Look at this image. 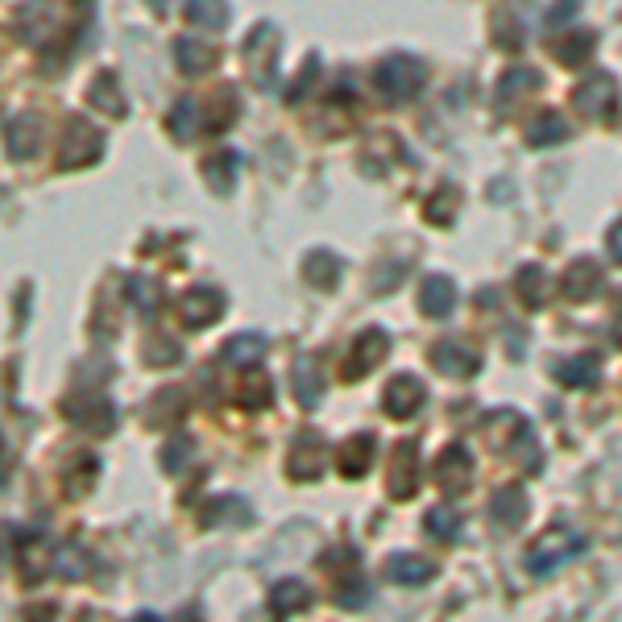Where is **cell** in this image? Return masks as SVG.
I'll use <instances>...</instances> for the list:
<instances>
[{
    "mask_svg": "<svg viewBox=\"0 0 622 622\" xmlns=\"http://www.w3.org/2000/svg\"><path fill=\"white\" fill-rule=\"evenodd\" d=\"M374 83H378V92L394 104H403V100H415L423 92V83H428V67H423L415 54H386V59L378 63L374 71Z\"/></svg>",
    "mask_w": 622,
    "mask_h": 622,
    "instance_id": "cell-1",
    "label": "cell"
},
{
    "mask_svg": "<svg viewBox=\"0 0 622 622\" xmlns=\"http://www.w3.org/2000/svg\"><path fill=\"white\" fill-rule=\"evenodd\" d=\"M581 548H585V535L573 531V527H564V523H556V527H548L540 540L531 544L527 569H531L535 577H548V573L560 569V564H569L573 556H581Z\"/></svg>",
    "mask_w": 622,
    "mask_h": 622,
    "instance_id": "cell-2",
    "label": "cell"
},
{
    "mask_svg": "<svg viewBox=\"0 0 622 622\" xmlns=\"http://www.w3.org/2000/svg\"><path fill=\"white\" fill-rule=\"evenodd\" d=\"M278 46H282V34L274 30L270 21L253 25L249 38H245V71L258 88H274V71H278Z\"/></svg>",
    "mask_w": 622,
    "mask_h": 622,
    "instance_id": "cell-3",
    "label": "cell"
},
{
    "mask_svg": "<svg viewBox=\"0 0 622 622\" xmlns=\"http://www.w3.org/2000/svg\"><path fill=\"white\" fill-rule=\"evenodd\" d=\"M59 154H63V158H59L63 171H83V166H96L100 154H104V133H100V125L83 121V117H71Z\"/></svg>",
    "mask_w": 622,
    "mask_h": 622,
    "instance_id": "cell-4",
    "label": "cell"
},
{
    "mask_svg": "<svg viewBox=\"0 0 622 622\" xmlns=\"http://www.w3.org/2000/svg\"><path fill=\"white\" fill-rule=\"evenodd\" d=\"M67 415L79 428H92V432H112L117 428V407L108 403V394H96V390H79L67 399Z\"/></svg>",
    "mask_w": 622,
    "mask_h": 622,
    "instance_id": "cell-5",
    "label": "cell"
},
{
    "mask_svg": "<svg viewBox=\"0 0 622 622\" xmlns=\"http://www.w3.org/2000/svg\"><path fill=\"white\" fill-rule=\"evenodd\" d=\"M423 403H428V386H423L415 374L390 378L386 390H382V411H386L390 419H411Z\"/></svg>",
    "mask_w": 622,
    "mask_h": 622,
    "instance_id": "cell-6",
    "label": "cell"
},
{
    "mask_svg": "<svg viewBox=\"0 0 622 622\" xmlns=\"http://www.w3.org/2000/svg\"><path fill=\"white\" fill-rule=\"evenodd\" d=\"M13 30L21 42H30V46H42L54 38V30H59V21H54V5L50 0H25V5L17 9L13 17Z\"/></svg>",
    "mask_w": 622,
    "mask_h": 622,
    "instance_id": "cell-7",
    "label": "cell"
},
{
    "mask_svg": "<svg viewBox=\"0 0 622 622\" xmlns=\"http://www.w3.org/2000/svg\"><path fill=\"white\" fill-rule=\"evenodd\" d=\"M386 490L390 498H415L419 490V448L411 440H403L399 448H394V457H390V473H386Z\"/></svg>",
    "mask_w": 622,
    "mask_h": 622,
    "instance_id": "cell-8",
    "label": "cell"
},
{
    "mask_svg": "<svg viewBox=\"0 0 622 622\" xmlns=\"http://www.w3.org/2000/svg\"><path fill=\"white\" fill-rule=\"evenodd\" d=\"M179 316L187 328H208L224 316V295L216 287H191L179 295Z\"/></svg>",
    "mask_w": 622,
    "mask_h": 622,
    "instance_id": "cell-9",
    "label": "cell"
},
{
    "mask_svg": "<svg viewBox=\"0 0 622 622\" xmlns=\"http://www.w3.org/2000/svg\"><path fill=\"white\" fill-rule=\"evenodd\" d=\"M324 465H328V444H324V436H320V432L299 436L295 448H291L287 473L295 477V482H316V477L324 473Z\"/></svg>",
    "mask_w": 622,
    "mask_h": 622,
    "instance_id": "cell-10",
    "label": "cell"
},
{
    "mask_svg": "<svg viewBox=\"0 0 622 622\" xmlns=\"http://www.w3.org/2000/svg\"><path fill=\"white\" fill-rule=\"evenodd\" d=\"M436 482L444 486L448 498H457L473 486V457L461 448V444H452L440 452V461H436Z\"/></svg>",
    "mask_w": 622,
    "mask_h": 622,
    "instance_id": "cell-11",
    "label": "cell"
},
{
    "mask_svg": "<svg viewBox=\"0 0 622 622\" xmlns=\"http://www.w3.org/2000/svg\"><path fill=\"white\" fill-rule=\"evenodd\" d=\"M386 349H390V336H386L382 328H365V332L357 336V345H353V357L345 361V378H349V382H353V378H365V374L374 370V365H382Z\"/></svg>",
    "mask_w": 622,
    "mask_h": 622,
    "instance_id": "cell-12",
    "label": "cell"
},
{
    "mask_svg": "<svg viewBox=\"0 0 622 622\" xmlns=\"http://www.w3.org/2000/svg\"><path fill=\"white\" fill-rule=\"evenodd\" d=\"M42 117H34V112H21V117H13L9 125H5V150L13 154V158H34L38 150H42Z\"/></svg>",
    "mask_w": 622,
    "mask_h": 622,
    "instance_id": "cell-13",
    "label": "cell"
},
{
    "mask_svg": "<svg viewBox=\"0 0 622 622\" xmlns=\"http://www.w3.org/2000/svg\"><path fill=\"white\" fill-rule=\"evenodd\" d=\"M527 515H531V498H527L523 486H502V490L490 498V519H494L502 531L523 527Z\"/></svg>",
    "mask_w": 622,
    "mask_h": 622,
    "instance_id": "cell-14",
    "label": "cell"
},
{
    "mask_svg": "<svg viewBox=\"0 0 622 622\" xmlns=\"http://www.w3.org/2000/svg\"><path fill=\"white\" fill-rule=\"evenodd\" d=\"M432 365L440 374H448V378H473L477 370H482V357H477L469 345H461V341H440L432 349Z\"/></svg>",
    "mask_w": 622,
    "mask_h": 622,
    "instance_id": "cell-15",
    "label": "cell"
},
{
    "mask_svg": "<svg viewBox=\"0 0 622 622\" xmlns=\"http://www.w3.org/2000/svg\"><path fill=\"white\" fill-rule=\"evenodd\" d=\"M452 307H457V287H452V278H444V274L423 278V287H419V311L423 316L444 320Z\"/></svg>",
    "mask_w": 622,
    "mask_h": 622,
    "instance_id": "cell-16",
    "label": "cell"
},
{
    "mask_svg": "<svg viewBox=\"0 0 622 622\" xmlns=\"http://www.w3.org/2000/svg\"><path fill=\"white\" fill-rule=\"evenodd\" d=\"M311 602H316V593H311L307 581H299V577H287V581H278V585L270 589V610H274L278 618H295V614H303Z\"/></svg>",
    "mask_w": 622,
    "mask_h": 622,
    "instance_id": "cell-17",
    "label": "cell"
},
{
    "mask_svg": "<svg viewBox=\"0 0 622 622\" xmlns=\"http://www.w3.org/2000/svg\"><path fill=\"white\" fill-rule=\"evenodd\" d=\"M374 452H378V440L370 432H357L341 444V452H336V465H341L345 477H365V469L374 465Z\"/></svg>",
    "mask_w": 622,
    "mask_h": 622,
    "instance_id": "cell-18",
    "label": "cell"
},
{
    "mask_svg": "<svg viewBox=\"0 0 622 622\" xmlns=\"http://www.w3.org/2000/svg\"><path fill=\"white\" fill-rule=\"evenodd\" d=\"M598 291H602V266L589 262V258H577L569 266V274H564V295L573 303H589Z\"/></svg>",
    "mask_w": 622,
    "mask_h": 622,
    "instance_id": "cell-19",
    "label": "cell"
},
{
    "mask_svg": "<svg viewBox=\"0 0 622 622\" xmlns=\"http://www.w3.org/2000/svg\"><path fill=\"white\" fill-rule=\"evenodd\" d=\"M237 117H241V100H237V88H229V83H224V88H216V92H212L208 108L200 112V125H208L212 133H224V129H229Z\"/></svg>",
    "mask_w": 622,
    "mask_h": 622,
    "instance_id": "cell-20",
    "label": "cell"
},
{
    "mask_svg": "<svg viewBox=\"0 0 622 622\" xmlns=\"http://www.w3.org/2000/svg\"><path fill=\"white\" fill-rule=\"evenodd\" d=\"M341 258L328 249H311L307 258H303V278H307V287H316V291H332L336 282H341Z\"/></svg>",
    "mask_w": 622,
    "mask_h": 622,
    "instance_id": "cell-21",
    "label": "cell"
},
{
    "mask_svg": "<svg viewBox=\"0 0 622 622\" xmlns=\"http://www.w3.org/2000/svg\"><path fill=\"white\" fill-rule=\"evenodd\" d=\"M237 175H241V154L237 150H220V154H208L204 158V179H208V187L216 195H229L233 183H237Z\"/></svg>",
    "mask_w": 622,
    "mask_h": 622,
    "instance_id": "cell-22",
    "label": "cell"
},
{
    "mask_svg": "<svg viewBox=\"0 0 622 622\" xmlns=\"http://www.w3.org/2000/svg\"><path fill=\"white\" fill-rule=\"evenodd\" d=\"M291 378H295V399H299L303 407H320V399H324L320 361H316V357H299L295 370H291Z\"/></svg>",
    "mask_w": 622,
    "mask_h": 622,
    "instance_id": "cell-23",
    "label": "cell"
},
{
    "mask_svg": "<svg viewBox=\"0 0 622 622\" xmlns=\"http://www.w3.org/2000/svg\"><path fill=\"white\" fill-rule=\"evenodd\" d=\"M386 573L399 581V585H423V581L436 577V560L419 556V552H399V556H390Z\"/></svg>",
    "mask_w": 622,
    "mask_h": 622,
    "instance_id": "cell-24",
    "label": "cell"
},
{
    "mask_svg": "<svg viewBox=\"0 0 622 622\" xmlns=\"http://www.w3.org/2000/svg\"><path fill=\"white\" fill-rule=\"evenodd\" d=\"M606 100H614V79L610 75H593L589 83H581L573 108L585 112V117H606Z\"/></svg>",
    "mask_w": 622,
    "mask_h": 622,
    "instance_id": "cell-25",
    "label": "cell"
},
{
    "mask_svg": "<svg viewBox=\"0 0 622 622\" xmlns=\"http://www.w3.org/2000/svg\"><path fill=\"white\" fill-rule=\"evenodd\" d=\"M175 63L183 75H204L216 67V50L208 42H195V38H179L175 42Z\"/></svg>",
    "mask_w": 622,
    "mask_h": 622,
    "instance_id": "cell-26",
    "label": "cell"
},
{
    "mask_svg": "<svg viewBox=\"0 0 622 622\" xmlns=\"http://www.w3.org/2000/svg\"><path fill=\"white\" fill-rule=\"evenodd\" d=\"M88 100L100 108V112H108V117H125V96H121V83H117V75L112 71H100L96 79H92V88H88Z\"/></svg>",
    "mask_w": 622,
    "mask_h": 622,
    "instance_id": "cell-27",
    "label": "cell"
},
{
    "mask_svg": "<svg viewBox=\"0 0 622 622\" xmlns=\"http://www.w3.org/2000/svg\"><path fill=\"white\" fill-rule=\"evenodd\" d=\"M266 349H270V341L262 332H245V336H233V341L224 345V361L241 365V370H253V365L266 357Z\"/></svg>",
    "mask_w": 622,
    "mask_h": 622,
    "instance_id": "cell-28",
    "label": "cell"
},
{
    "mask_svg": "<svg viewBox=\"0 0 622 622\" xmlns=\"http://www.w3.org/2000/svg\"><path fill=\"white\" fill-rule=\"evenodd\" d=\"M527 432V423L515 415V411H494L490 423H486V436L498 452H515V436Z\"/></svg>",
    "mask_w": 622,
    "mask_h": 622,
    "instance_id": "cell-29",
    "label": "cell"
},
{
    "mask_svg": "<svg viewBox=\"0 0 622 622\" xmlns=\"http://www.w3.org/2000/svg\"><path fill=\"white\" fill-rule=\"evenodd\" d=\"M598 357L593 353H581V357H573L569 365H560V382L564 386H577V390H589V386H598Z\"/></svg>",
    "mask_w": 622,
    "mask_h": 622,
    "instance_id": "cell-30",
    "label": "cell"
},
{
    "mask_svg": "<svg viewBox=\"0 0 622 622\" xmlns=\"http://www.w3.org/2000/svg\"><path fill=\"white\" fill-rule=\"evenodd\" d=\"M569 137V121L556 117V112H544V117H535V125L527 129V141L531 146H556V141Z\"/></svg>",
    "mask_w": 622,
    "mask_h": 622,
    "instance_id": "cell-31",
    "label": "cell"
},
{
    "mask_svg": "<svg viewBox=\"0 0 622 622\" xmlns=\"http://www.w3.org/2000/svg\"><path fill=\"white\" fill-rule=\"evenodd\" d=\"M171 133H175L179 141H191L195 133H200V100L183 96V100L171 108Z\"/></svg>",
    "mask_w": 622,
    "mask_h": 622,
    "instance_id": "cell-32",
    "label": "cell"
},
{
    "mask_svg": "<svg viewBox=\"0 0 622 622\" xmlns=\"http://www.w3.org/2000/svg\"><path fill=\"white\" fill-rule=\"evenodd\" d=\"M187 17L195 25H212V30H224V25H229V0H187Z\"/></svg>",
    "mask_w": 622,
    "mask_h": 622,
    "instance_id": "cell-33",
    "label": "cell"
},
{
    "mask_svg": "<svg viewBox=\"0 0 622 622\" xmlns=\"http://www.w3.org/2000/svg\"><path fill=\"white\" fill-rule=\"evenodd\" d=\"M17 564H21V581H25V585H34L38 577H46V573L54 569V556H50L42 544H30V548H21Z\"/></svg>",
    "mask_w": 622,
    "mask_h": 622,
    "instance_id": "cell-34",
    "label": "cell"
},
{
    "mask_svg": "<svg viewBox=\"0 0 622 622\" xmlns=\"http://www.w3.org/2000/svg\"><path fill=\"white\" fill-rule=\"evenodd\" d=\"M237 399H241V407H245V411H262V407H270V403H274V382H270V378H262V374H253L249 382H241Z\"/></svg>",
    "mask_w": 622,
    "mask_h": 622,
    "instance_id": "cell-35",
    "label": "cell"
},
{
    "mask_svg": "<svg viewBox=\"0 0 622 622\" xmlns=\"http://www.w3.org/2000/svg\"><path fill=\"white\" fill-rule=\"evenodd\" d=\"M519 295L527 307H540L548 299V274L540 266H523L519 270Z\"/></svg>",
    "mask_w": 622,
    "mask_h": 622,
    "instance_id": "cell-36",
    "label": "cell"
},
{
    "mask_svg": "<svg viewBox=\"0 0 622 622\" xmlns=\"http://www.w3.org/2000/svg\"><path fill=\"white\" fill-rule=\"evenodd\" d=\"M129 299H133L141 311H146V316H154V311L162 307V287H158L154 278L133 274V278H129Z\"/></svg>",
    "mask_w": 622,
    "mask_h": 622,
    "instance_id": "cell-37",
    "label": "cell"
},
{
    "mask_svg": "<svg viewBox=\"0 0 622 622\" xmlns=\"http://www.w3.org/2000/svg\"><path fill=\"white\" fill-rule=\"evenodd\" d=\"M179 411H183V399H179V394H175V390H162L158 399L146 407V419H150V428H162V423H171Z\"/></svg>",
    "mask_w": 622,
    "mask_h": 622,
    "instance_id": "cell-38",
    "label": "cell"
},
{
    "mask_svg": "<svg viewBox=\"0 0 622 622\" xmlns=\"http://www.w3.org/2000/svg\"><path fill=\"white\" fill-rule=\"evenodd\" d=\"M535 83H540V75L527 71V67H519V71H511V75H502V104L519 100L523 92H531V88H535Z\"/></svg>",
    "mask_w": 622,
    "mask_h": 622,
    "instance_id": "cell-39",
    "label": "cell"
},
{
    "mask_svg": "<svg viewBox=\"0 0 622 622\" xmlns=\"http://www.w3.org/2000/svg\"><path fill=\"white\" fill-rule=\"evenodd\" d=\"M598 46V38H593L589 30H581L577 38H569V42H560V63H569V67H577V63H585L589 59V50Z\"/></svg>",
    "mask_w": 622,
    "mask_h": 622,
    "instance_id": "cell-40",
    "label": "cell"
},
{
    "mask_svg": "<svg viewBox=\"0 0 622 622\" xmlns=\"http://www.w3.org/2000/svg\"><path fill=\"white\" fill-rule=\"evenodd\" d=\"M428 531L440 535V540H457V535H461V519L452 515V511H440V506H436V511H428Z\"/></svg>",
    "mask_w": 622,
    "mask_h": 622,
    "instance_id": "cell-41",
    "label": "cell"
},
{
    "mask_svg": "<svg viewBox=\"0 0 622 622\" xmlns=\"http://www.w3.org/2000/svg\"><path fill=\"white\" fill-rule=\"evenodd\" d=\"M336 602L341 606H365L370 602V585H365L361 577H349V581L336 585Z\"/></svg>",
    "mask_w": 622,
    "mask_h": 622,
    "instance_id": "cell-42",
    "label": "cell"
},
{
    "mask_svg": "<svg viewBox=\"0 0 622 622\" xmlns=\"http://www.w3.org/2000/svg\"><path fill=\"white\" fill-rule=\"evenodd\" d=\"M179 357H183V349H179V341H171V336H154V341H150V353H146L150 365H171V361H179Z\"/></svg>",
    "mask_w": 622,
    "mask_h": 622,
    "instance_id": "cell-43",
    "label": "cell"
},
{
    "mask_svg": "<svg viewBox=\"0 0 622 622\" xmlns=\"http://www.w3.org/2000/svg\"><path fill=\"white\" fill-rule=\"evenodd\" d=\"M187 457H191V440L179 436V440L166 444V452H162V469H166V473H179V469L187 465Z\"/></svg>",
    "mask_w": 622,
    "mask_h": 622,
    "instance_id": "cell-44",
    "label": "cell"
},
{
    "mask_svg": "<svg viewBox=\"0 0 622 622\" xmlns=\"http://www.w3.org/2000/svg\"><path fill=\"white\" fill-rule=\"evenodd\" d=\"M59 573L63 577H83V573H88V560H83L79 548H63L59 552Z\"/></svg>",
    "mask_w": 622,
    "mask_h": 622,
    "instance_id": "cell-45",
    "label": "cell"
},
{
    "mask_svg": "<svg viewBox=\"0 0 622 622\" xmlns=\"http://www.w3.org/2000/svg\"><path fill=\"white\" fill-rule=\"evenodd\" d=\"M577 9H581V0H556V5L548 9V25H564Z\"/></svg>",
    "mask_w": 622,
    "mask_h": 622,
    "instance_id": "cell-46",
    "label": "cell"
},
{
    "mask_svg": "<svg viewBox=\"0 0 622 622\" xmlns=\"http://www.w3.org/2000/svg\"><path fill=\"white\" fill-rule=\"evenodd\" d=\"M618 245H622V241H618V224H610V262H618V258H622Z\"/></svg>",
    "mask_w": 622,
    "mask_h": 622,
    "instance_id": "cell-47",
    "label": "cell"
},
{
    "mask_svg": "<svg viewBox=\"0 0 622 622\" xmlns=\"http://www.w3.org/2000/svg\"><path fill=\"white\" fill-rule=\"evenodd\" d=\"M146 5H150V9H154V13H158V17H162V13H166V9H171V0H146Z\"/></svg>",
    "mask_w": 622,
    "mask_h": 622,
    "instance_id": "cell-48",
    "label": "cell"
}]
</instances>
